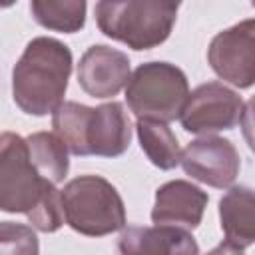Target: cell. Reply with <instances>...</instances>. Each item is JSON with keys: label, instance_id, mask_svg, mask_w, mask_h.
<instances>
[{"label": "cell", "instance_id": "obj_2", "mask_svg": "<svg viewBox=\"0 0 255 255\" xmlns=\"http://www.w3.org/2000/svg\"><path fill=\"white\" fill-rule=\"evenodd\" d=\"M72 64V52L64 42L48 36L30 40L12 68L14 104L28 116L52 114L64 102Z\"/></svg>", "mask_w": 255, "mask_h": 255}, {"label": "cell", "instance_id": "obj_11", "mask_svg": "<svg viewBox=\"0 0 255 255\" xmlns=\"http://www.w3.org/2000/svg\"><path fill=\"white\" fill-rule=\"evenodd\" d=\"M209 195L185 179H173L157 187L151 209V221L155 225H175L183 229H195L205 213Z\"/></svg>", "mask_w": 255, "mask_h": 255}, {"label": "cell", "instance_id": "obj_1", "mask_svg": "<svg viewBox=\"0 0 255 255\" xmlns=\"http://www.w3.org/2000/svg\"><path fill=\"white\" fill-rule=\"evenodd\" d=\"M0 211L26 215L42 233H54L64 225L60 189L38 175L26 139L14 131L0 133Z\"/></svg>", "mask_w": 255, "mask_h": 255}, {"label": "cell", "instance_id": "obj_12", "mask_svg": "<svg viewBox=\"0 0 255 255\" xmlns=\"http://www.w3.org/2000/svg\"><path fill=\"white\" fill-rule=\"evenodd\" d=\"M118 249L122 255H199L191 231L175 225L124 227Z\"/></svg>", "mask_w": 255, "mask_h": 255}, {"label": "cell", "instance_id": "obj_7", "mask_svg": "<svg viewBox=\"0 0 255 255\" xmlns=\"http://www.w3.org/2000/svg\"><path fill=\"white\" fill-rule=\"evenodd\" d=\"M247 106L237 92L221 82H207L189 92L179 122L185 131L213 135L215 131L233 129L247 114Z\"/></svg>", "mask_w": 255, "mask_h": 255}, {"label": "cell", "instance_id": "obj_4", "mask_svg": "<svg viewBox=\"0 0 255 255\" xmlns=\"http://www.w3.org/2000/svg\"><path fill=\"white\" fill-rule=\"evenodd\" d=\"M177 10V2L153 0H102L94 6L96 22L102 34L137 52L157 48L169 38Z\"/></svg>", "mask_w": 255, "mask_h": 255}, {"label": "cell", "instance_id": "obj_14", "mask_svg": "<svg viewBox=\"0 0 255 255\" xmlns=\"http://www.w3.org/2000/svg\"><path fill=\"white\" fill-rule=\"evenodd\" d=\"M26 139L28 157L40 177L58 185L66 179L70 169L68 149L54 131H34Z\"/></svg>", "mask_w": 255, "mask_h": 255}, {"label": "cell", "instance_id": "obj_17", "mask_svg": "<svg viewBox=\"0 0 255 255\" xmlns=\"http://www.w3.org/2000/svg\"><path fill=\"white\" fill-rule=\"evenodd\" d=\"M0 255H40L36 229L26 223L0 221Z\"/></svg>", "mask_w": 255, "mask_h": 255}, {"label": "cell", "instance_id": "obj_15", "mask_svg": "<svg viewBox=\"0 0 255 255\" xmlns=\"http://www.w3.org/2000/svg\"><path fill=\"white\" fill-rule=\"evenodd\" d=\"M135 131H137L139 147L155 167L167 171L179 165L181 149L175 133L167 124L153 122V120H137Z\"/></svg>", "mask_w": 255, "mask_h": 255}, {"label": "cell", "instance_id": "obj_6", "mask_svg": "<svg viewBox=\"0 0 255 255\" xmlns=\"http://www.w3.org/2000/svg\"><path fill=\"white\" fill-rule=\"evenodd\" d=\"M187 96V76L169 62H145L126 84V102L137 120L169 124L179 118Z\"/></svg>", "mask_w": 255, "mask_h": 255}, {"label": "cell", "instance_id": "obj_18", "mask_svg": "<svg viewBox=\"0 0 255 255\" xmlns=\"http://www.w3.org/2000/svg\"><path fill=\"white\" fill-rule=\"evenodd\" d=\"M205 255H245V253H243V249H239V247H235V245L223 241V243H219L217 247H213L211 251H207Z\"/></svg>", "mask_w": 255, "mask_h": 255}, {"label": "cell", "instance_id": "obj_16", "mask_svg": "<svg viewBox=\"0 0 255 255\" xmlns=\"http://www.w3.org/2000/svg\"><path fill=\"white\" fill-rule=\"evenodd\" d=\"M86 2L84 0H34L30 2V12L34 20L48 30L74 34L86 24Z\"/></svg>", "mask_w": 255, "mask_h": 255}, {"label": "cell", "instance_id": "obj_8", "mask_svg": "<svg viewBox=\"0 0 255 255\" xmlns=\"http://www.w3.org/2000/svg\"><path fill=\"white\" fill-rule=\"evenodd\" d=\"M211 70L227 84L245 90L255 82V20L247 18L213 36L207 48Z\"/></svg>", "mask_w": 255, "mask_h": 255}, {"label": "cell", "instance_id": "obj_3", "mask_svg": "<svg viewBox=\"0 0 255 255\" xmlns=\"http://www.w3.org/2000/svg\"><path fill=\"white\" fill-rule=\"evenodd\" d=\"M54 133L74 155L118 157L131 141L129 116L120 102L90 108L80 102H64L52 114Z\"/></svg>", "mask_w": 255, "mask_h": 255}, {"label": "cell", "instance_id": "obj_9", "mask_svg": "<svg viewBox=\"0 0 255 255\" xmlns=\"http://www.w3.org/2000/svg\"><path fill=\"white\" fill-rule=\"evenodd\" d=\"M179 165L191 179L215 189H227L239 175L241 159L237 147L229 139L201 135L181 149Z\"/></svg>", "mask_w": 255, "mask_h": 255}, {"label": "cell", "instance_id": "obj_5", "mask_svg": "<svg viewBox=\"0 0 255 255\" xmlns=\"http://www.w3.org/2000/svg\"><path fill=\"white\" fill-rule=\"evenodd\" d=\"M64 223L86 237H104L126 227L120 191L102 175H78L60 189Z\"/></svg>", "mask_w": 255, "mask_h": 255}, {"label": "cell", "instance_id": "obj_13", "mask_svg": "<svg viewBox=\"0 0 255 255\" xmlns=\"http://www.w3.org/2000/svg\"><path fill=\"white\" fill-rule=\"evenodd\" d=\"M255 197L247 185H233L219 199V221L225 241L247 249L255 241Z\"/></svg>", "mask_w": 255, "mask_h": 255}, {"label": "cell", "instance_id": "obj_10", "mask_svg": "<svg viewBox=\"0 0 255 255\" xmlns=\"http://www.w3.org/2000/svg\"><path fill=\"white\" fill-rule=\"evenodd\" d=\"M129 58L122 50L106 44L90 46L78 64L80 88L98 100L120 94L129 80Z\"/></svg>", "mask_w": 255, "mask_h": 255}]
</instances>
